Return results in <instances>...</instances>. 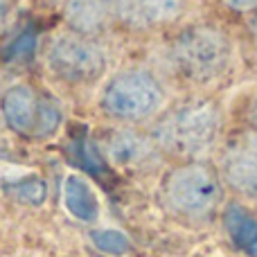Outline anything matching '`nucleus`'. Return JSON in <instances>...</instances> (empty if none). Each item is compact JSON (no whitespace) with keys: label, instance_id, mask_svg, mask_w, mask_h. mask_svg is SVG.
Here are the masks:
<instances>
[{"label":"nucleus","instance_id":"obj_1","mask_svg":"<svg viewBox=\"0 0 257 257\" xmlns=\"http://www.w3.org/2000/svg\"><path fill=\"white\" fill-rule=\"evenodd\" d=\"M147 128L165 158L203 160L219 145L223 113L212 97L190 95L169 102Z\"/></svg>","mask_w":257,"mask_h":257},{"label":"nucleus","instance_id":"obj_5","mask_svg":"<svg viewBox=\"0 0 257 257\" xmlns=\"http://www.w3.org/2000/svg\"><path fill=\"white\" fill-rule=\"evenodd\" d=\"M50 77L68 88L99 86L111 72V48L104 36H86L61 32L52 36L43 50Z\"/></svg>","mask_w":257,"mask_h":257},{"label":"nucleus","instance_id":"obj_13","mask_svg":"<svg viewBox=\"0 0 257 257\" xmlns=\"http://www.w3.org/2000/svg\"><path fill=\"white\" fill-rule=\"evenodd\" d=\"M14 7H16V0H0V27L12 18Z\"/></svg>","mask_w":257,"mask_h":257},{"label":"nucleus","instance_id":"obj_11","mask_svg":"<svg viewBox=\"0 0 257 257\" xmlns=\"http://www.w3.org/2000/svg\"><path fill=\"white\" fill-rule=\"evenodd\" d=\"M226 226L228 232L232 235V239L246 250H257V221L250 219L244 210L230 208L226 212Z\"/></svg>","mask_w":257,"mask_h":257},{"label":"nucleus","instance_id":"obj_10","mask_svg":"<svg viewBox=\"0 0 257 257\" xmlns=\"http://www.w3.org/2000/svg\"><path fill=\"white\" fill-rule=\"evenodd\" d=\"M187 0H122L120 25L128 30H156L174 23Z\"/></svg>","mask_w":257,"mask_h":257},{"label":"nucleus","instance_id":"obj_3","mask_svg":"<svg viewBox=\"0 0 257 257\" xmlns=\"http://www.w3.org/2000/svg\"><path fill=\"white\" fill-rule=\"evenodd\" d=\"M158 196L172 217L190 223L208 221L223 203V181L219 169L205 160H185L165 172Z\"/></svg>","mask_w":257,"mask_h":257},{"label":"nucleus","instance_id":"obj_8","mask_svg":"<svg viewBox=\"0 0 257 257\" xmlns=\"http://www.w3.org/2000/svg\"><path fill=\"white\" fill-rule=\"evenodd\" d=\"M223 185L248 199H257V131L237 133L226 142L219 158Z\"/></svg>","mask_w":257,"mask_h":257},{"label":"nucleus","instance_id":"obj_4","mask_svg":"<svg viewBox=\"0 0 257 257\" xmlns=\"http://www.w3.org/2000/svg\"><path fill=\"white\" fill-rule=\"evenodd\" d=\"M167 59L172 70L192 86H208L221 79L232 61L228 34L210 23L187 25L169 41Z\"/></svg>","mask_w":257,"mask_h":257},{"label":"nucleus","instance_id":"obj_14","mask_svg":"<svg viewBox=\"0 0 257 257\" xmlns=\"http://www.w3.org/2000/svg\"><path fill=\"white\" fill-rule=\"evenodd\" d=\"M5 128H7V124H5V120H3V111H0V136H3Z\"/></svg>","mask_w":257,"mask_h":257},{"label":"nucleus","instance_id":"obj_6","mask_svg":"<svg viewBox=\"0 0 257 257\" xmlns=\"http://www.w3.org/2000/svg\"><path fill=\"white\" fill-rule=\"evenodd\" d=\"M0 111L7 128L25 138L54 136L63 122V111L48 93L30 84H12L0 95Z\"/></svg>","mask_w":257,"mask_h":257},{"label":"nucleus","instance_id":"obj_2","mask_svg":"<svg viewBox=\"0 0 257 257\" xmlns=\"http://www.w3.org/2000/svg\"><path fill=\"white\" fill-rule=\"evenodd\" d=\"M167 104L165 81L147 66H124L111 70L97 90V111L113 124H151Z\"/></svg>","mask_w":257,"mask_h":257},{"label":"nucleus","instance_id":"obj_9","mask_svg":"<svg viewBox=\"0 0 257 257\" xmlns=\"http://www.w3.org/2000/svg\"><path fill=\"white\" fill-rule=\"evenodd\" d=\"M120 3L122 0H63V25L77 34L104 36L120 25Z\"/></svg>","mask_w":257,"mask_h":257},{"label":"nucleus","instance_id":"obj_7","mask_svg":"<svg viewBox=\"0 0 257 257\" xmlns=\"http://www.w3.org/2000/svg\"><path fill=\"white\" fill-rule=\"evenodd\" d=\"M102 151L106 160L124 172H147L165 158L149 128L113 124L104 133Z\"/></svg>","mask_w":257,"mask_h":257},{"label":"nucleus","instance_id":"obj_12","mask_svg":"<svg viewBox=\"0 0 257 257\" xmlns=\"http://www.w3.org/2000/svg\"><path fill=\"white\" fill-rule=\"evenodd\" d=\"M221 5L232 14H257V0H221Z\"/></svg>","mask_w":257,"mask_h":257},{"label":"nucleus","instance_id":"obj_15","mask_svg":"<svg viewBox=\"0 0 257 257\" xmlns=\"http://www.w3.org/2000/svg\"><path fill=\"white\" fill-rule=\"evenodd\" d=\"M253 34H255V41H257V14H255V23H253Z\"/></svg>","mask_w":257,"mask_h":257}]
</instances>
